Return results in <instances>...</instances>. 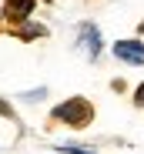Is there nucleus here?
Here are the masks:
<instances>
[{"label": "nucleus", "instance_id": "nucleus-1", "mask_svg": "<svg viewBox=\"0 0 144 154\" xmlns=\"http://www.w3.org/2000/svg\"><path fill=\"white\" fill-rule=\"evenodd\" d=\"M54 117L64 121V124H70V127H84V124H90L94 107L87 104L84 97H70V100H64V104L54 107Z\"/></svg>", "mask_w": 144, "mask_h": 154}, {"label": "nucleus", "instance_id": "nucleus-2", "mask_svg": "<svg viewBox=\"0 0 144 154\" xmlns=\"http://www.w3.org/2000/svg\"><path fill=\"white\" fill-rule=\"evenodd\" d=\"M114 57L127 60V64H144V44L141 40H117L114 44Z\"/></svg>", "mask_w": 144, "mask_h": 154}, {"label": "nucleus", "instance_id": "nucleus-3", "mask_svg": "<svg viewBox=\"0 0 144 154\" xmlns=\"http://www.w3.org/2000/svg\"><path fill=\"white\" fill-rule=\"evenodd\" d=\"M77 44L87 50L90 60H97V54H101V34H97V27H94V23H81V37H77Z\"/></svg>", "mask_w": 144, "mask_h": 154}, {"label": "nucleus", "instance_id": "nucleus-4", "mask_svg": "<svg viewBox=\"0 0 144 154\" xmlns=\"http://www.w3.org/2000/svg\"><path fill=\"white\" fill-rule=\"evenodd\" d=\"M30 7H34V0H10L7 4V17L10 20H23L30 14Z\"/></svg>", "mask_w": 144, "mask_h": 154}, {"label": "nucleus", "instance_id": "nucleus-5", "mask_svg": "<svg viewBox=\"0 0 144 154\" xmlns=\"http://www.w3.org/2000/svg\"><path fill=\"white\" fill-rule=\"evenodd\" d=\"M60 154H97V151H90V147H81V144H57Z\"/></svg>", "mask_w": 144, "mask_h": 154}, {"label": "nucleus", "instance_id": "nucleus-6", "mask_svg": "<svg viewBox=\"0 0 144 154\" xmlns=\"http://www.w3.org/2000/svg\"><path fill=\"white\" fill-rule=\"evenodd\" d=\"M44 34H47V27H40V23H37V27H23V30H20L23 40H30V37H44Z\"/></svg>", "mask_w": 144, "mask_h": 154}, {"label": "nucleus", "instance_id": "nucleus-7", "mask_svg": "<svg viewBox=\"0 0 144 154\" xmlns=\"http://www.w3.org/2000/svg\"><path fill=\"white\" fill-rule=\"evenodd\" d=\"M20 97H23V100H40V97H47V91L40 87V91H30V94H20Z\"/></svg>", "mask_w": 144, "mask_h": 154}, {"label": "nucleus", "instance_id": "nucleus-8", "mask_svg": "<svg viewBox=\"0 0 144 154\" xmlns=\"http://www.w3.org/2000/svg\"><path fill=\"white\" fill-rule=\"evenodd\" d=\"M134 104H141V107H144V84L134 91Z\"/></svg>", "mask_w": 144, "mask_h": 154}, {"label": "nucleus", "instance_id": "nucleus-9", "mask_svg": "<svg viewBox=\"0 0 144 154\" xmlns=\"http://www.w3.org/2000/svg\"><path fill=\"white\" fill-rule=\"evenodd\" d=\"M47 4H54V0H47Z\"/></svg>", "mask_w": 144, "mask_h": 154}]
</instances>
